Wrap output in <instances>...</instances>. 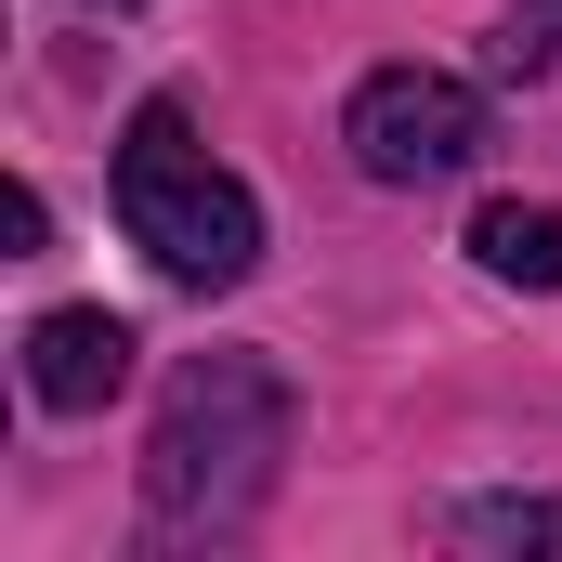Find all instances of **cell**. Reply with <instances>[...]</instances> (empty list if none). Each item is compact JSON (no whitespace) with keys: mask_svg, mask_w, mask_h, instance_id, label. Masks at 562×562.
I'll return each instance as SVG.
<instances>
[{"mask_svg":"<svg viewBox=\"0 0 562 562\" xmlns=\"http://www.w3.org/2000/svg\"><path fill=\"white\" fill-rule=\"evenodd\" d=\"M458 537L471 550H562V497H471Z\"/></svg>","mask_w":562,"mask_h":562,"instance_id":"6","label":"cell"},{"mask_svg":"<svg viewBox=\"0 0 562 562\" xmlns=\"http://www.w3.org/2000/svg\"><path fill=\"white\" fill-rule=\"evenodd\" d=\"M471 262H484L497 288H562V210L484 196V210H471Z\"/></svg>","mask_w":562,"mask_h":562,"instance_id":"5","label":"cell"},{"mask_svg":"<svg viewBox=\"0 0 562 562\" xmlns=\"http://www.w3.org/2000/svg\"><path fill=\"white\" fill-rule=\"evenodd\" d=\"M497 66H510V79H550V66H562V0H524V13H510Z\"/></svg>","mask_w":562,"mask_h":562,"instance_id":"7","label":"cell"},{"mask_svg":"<svg viewBox=\"0 0 562 562\" xmlns=\"http://www.w3.org/2000/svg\"><path fill=\"white\" fill-rule=\"evenodd\" d=\"M132 353H144V340L105 314V301H66V314H40V327H26V393H40L53 419H92V406L132 380Z\"/></svg>","mask_w":562,"mask_h":562,"instance_id":"4","label":"cell"},{"mask_svg":"<svg viewBox=\"0 0 562 562\" xmlns=\"http://www.w3.org/2000/svg\"><path fill=\"white\" fill-rule=\"evenodd\" d=\"M0 236H13V262H26V249H40V236H53V210H40V196H26V183H13V196H0Z\"/></svg>","mask_w":562,"mask_h":562,"instance_id":"8","label":"cell"},{"mask_svg":"<svg viewBox=\"0 0 562 562\" xmlns=\"http://www.w3.org/2000/svg\"><path fill=\"white\" fill-rule=\"evenodd\" d=\"M288 458V380L262 353H196L170 393H157V431H144V510L157 537H223L262 510Z\"/></svg>","mask_w":562,"mask_h":562,"instance_id":"1","label":"cell"},{"mask_svg":"<svg viewBox=\"0 0 562 562\" xmlns=\"http://www.w3.org/2000/svg\"><path fill=\"white\" fill-rule=\"evenodd\" d=\"M119 223H132V249L170 288H236L249 262H262V210H249V183L210 170V144H196V119H183L170 92L132 105V132H119Z\"/></svg>","mask_w":562,"mask_h":562,"instance_id":"2","label":"cell"},{"mask_svg":"<svg viewBox=\"0 0 562 562\" xmlns=\"http://www.w3.org/2000/svg\"><path fill=\"white\" fill-rule=\"evenodd\" d=\"M340 144L367 183H458L484 157V92L445 79V66H380L353 105H340Z\"/></svg>","mask_w":562,"mask_h":562,"instance_id":"3","label":"cell"}]
</instances>
